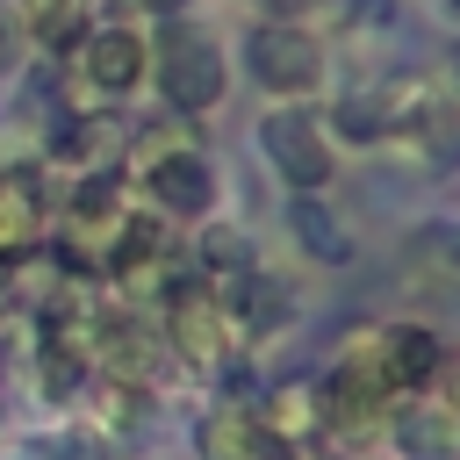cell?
<instances>
[{
	"label": "cell",
	"mask_w": 460,
	"mask_h": 460,
	"mask_svg": "<svg viewBox=\"0 0 460 460\" xmlns=\"http://www.w3.org/2000/svg\"><path fill=\"white\" fill-rule=\"evenodd\" d=\"M259 144H266L273 172H280L288 187H302V194L331 187V172H338V158H331V137H323V129H316V115H302V108H280V115H266V122H259Z\"/></svg>",
	"instance_id": "obj_1"
},
{
	"label": "cell",
	"mask_w": 460,
	"mask_h": 460,
	"mask_svg": "<svg viewBox=\"0 0 460 460\" xmlns=\"http://www.w3.org/2000/svg\"><path fill=\"white\" fill-rule=\"evenodd\" d=\"M252 79H259L266 93H280V101H302V93L323 86V50H316L302 29L266 22V29L252 36Z\"/></svg>",
	"instance_id": "obj_2"
},
{
	"label": "cell",
	"mask_w": 460,
	"mask_h": 460,
	"mask_svg": "<svg viewBox=\"0 0 460 460\" xmlns=\"http://www.w3.org/2000/svg\"><path fill=\"white\" fill-rule=\"evenodd\" d=\"M158 86H165V101L180 108V115H201V108H216V93H223V58H216V43L208 36H165V50H158Z\"/></svg>",
	"instance_id": "obj_3"
},
{
	"label": "cell",
	"mask_w": 460,
	"mask_h": 460,
	"mask_svg": "<svg viewBox=\"0 0 460 460\" xmlns=\"http://www.w3.org/2000/svg\"><path fill=\"white\" fill-rule=\"evenodd\" d=\"M223 323H230V302H223L216 288L187 280V288L165 295V338H172L187 359H208V352L223 345Z\"/></svg>",
	"instance_id": "obj_4"
},
{
	"label": "cell",
	"mask_w": 460,
	"mask_h": 460,
	"mask_svg": "<svg viewBox=\"0 0 460 460\" xmlns=\"http://www.w3.org/2000/svg\"><path fill=\"white\" fill-rule=\"evenodd\" d=\"M438 331H424V323H388L381 338H374V367H381V381H388V395H402V388H424L431 374H438Z\"/></svg>",
	"instance_id": "obj_5"
},
{
	"label": "cell",
	"mask_w": 460,
	"mask_h": 460,
	"mask_svg": "<svg viewBox=\"0 0 460 460\" xmlns=\"http://www.w3.org/2000/svg\"><path fill=\"white\" fill-rule=\"evenodd\" d=\"M201 460H295V446H280L259 417L244 410H216L201 424Z\"/></svg>",
	"instance_id": "obj_6"
},
{
	"label": "cell",
	"mask_w": 460,
	"mask_h": 460,
	"mask_svg": "<svg viewBox=\"0 0 460 460\" xmlns=\"http://www.w3.org/2000/svg\"><path fill=\"white\" fill-rule=\"evenodd\" d=\"M79 65H86L93 93H129V86L144 79V36H137V29H93Z\"/></svg>",
	"instance_id": "obj_7"
},
{
	"label": "cell",
	"mask_w": 460,
	"mask_h": 460,
	"mask_svg": "<svg viewBox=\"0 0 460 460\" xmlns=\"http://www.w3.org/2000/svg\"><path fill=\"white\" fill-rule=\"evenodd\" d=\"M151 194H158V208H172V216H208L216 180H208V165H201L194 151H172L165 165H151Z\"/></svg>",
	"instance_id": "obj_8"
},
{
	"label": "cell",
	"mask_w": 460,
	"mask_h": 460,
	"mask_svg": "<svg viewBox=\"0 0 460 460\" xmlns=\"http://www.w3.org/2000/svg\"><path fill=\"white\" fill-rule=\"evenodd\" d=\"M43 230V187L36 172H0V259L29 252Z\"/></svg>",
	"instance_id": "obj_9"
},
{
	"label": "cell",
	"mask_w": 460,
	"mask_h": 460,
	"mask_svg": "<svg viewBox=\"0 0 460 460\" xmlns=\"http://www.w3.org/2000/svg\"><path fill=\"white\" fill-rule=\"evenodd\" d=\"M230 295H237V323H244L252 338H266V331L288 323V288H280V280H244V288H230Z\"/></svg>",
	"instance_id": "obj_10"
},
{
	"label": "cell",
	"mask_w": 460,
	"mask_h": 460,
	"mask_svg": "<svg viewBox=\"0 0 460 460\" xmlns=\"http://www.w3.org/2000/svg\"><path fill=\"white\" fill-rule=\"evenodd\" d=\"M295 230H302V244H309L316 259H345V237H338V223H331V216H323L309 194L295 201Z\"/></svg>",
	"instance_id": "obj_11"
},
{
	"label": "cell",
	"mask_w": 460,
	"mask_h": 460,
	"mask_svg": "<svg viewBox=\"0 0 460 460\" xmlns=\"http://www.w3.org/2000/svg\"><path fill=\"white\" fill-rule=\"evenodd\" d=\"M402 446H417L424 460H438V453H446V410H438V402L410 410V417H402Z\"/></svg>",
	"instance_id": "obj_12"
},
{
	"label": "cell",
	"mask_w": 460,
	"mask_h": 460,
	"mask_svg": "<svg viewBox=\"0 0 460 460\" xmlns=\"http://www.w3.org/2000/svg\"><path fill=\"white\" fill-rule=\"evenodd\" d=\"M22 7H29V22H36L43 43H65L79 29V0H22Z\"/></svg>",
	"instance_id": "obj_13"
},
{
	"label": "cell",
	"mask_w": 460,
	"mask_h": 460,
	"mask_svg": "<svg viewBox=\"0 0 460 460\" xmlns=\"http://www.w3.org/2000/svg\"><path fill=\"white\" fill-rule=\"evenodd\" d=\"M108 359H115L122 374H151V338H144L137 323H122V331H108Z\"/></svg>",
	"instance_id": "obj_14"
},
{
	"label": "cell",
	"mask_w": 460,
	"mask_h": 460,
	"mask_svg": "<svg viewBox=\"0 0 460 460\" xmlns=\"http://www.w3.org/2000/svg\"><path fill=\"white\" fill-rule=\"evenodd\" d=\"M338 122H345V137H381V129H388V115H381L374 93H352V101L338 108Z\"/></svg>",
	"instance_id": "obj_15"
},
{
	"label": "cell",
	"mask_w": 460,
	"mask_h": 460,
	"mask_svg": "<svg viewBox=\"0 0 460 460\" xmlns=\"http://www.w3.org/2000/svg\"><path fill=\"white\" fill-rule=\"evenodd\" d=\"M172 151H180V129H144V137H137V151H129V165H137V172H151V165H165Z\"/></svg>",
	"instance_id": "obj_16"
},
{
	"label": "cell",
	"mask_w": 460,
	"mask_h": 460,
	"mask_svg": "<svg viewBox=\"0 0 460 460\" xmlns=\"http://www.w3.org/2000/svg\"><path fill=\"white\" fill-rule=\"evenodd\" d=\"M201 252H208V266H244V244H237V237H223V230H208V244H201Z\"/></svg>",
	"instance_id": "obj_17"
},
{
	"label": "cell",
	"mask_w": 460,
	"mask_h": 460,
	"mask_svg": "<svg viewBox=\"0 0 460 460\" xmlns=\"http://www.w3.org/2000/svg\"><path fill=\"white\" fill-rule=\"evenodd\" d=\"M58 460H101V438L93 431H65L58 438Z\"/></svg>",
	"instance_id": "obj_18"
},
{
	"label": "cell",
	"mask_w": 460,
	"mask_h": 460,
	"mask_svg": "<svg viewBox=\"0 0 460 460\" xmlns=\"http://www.w3.org/2000/svg\"><path fill=\"white\" fill-rule=\"evenodd\" d=\"M252 7H266V14H280V22H288V14H302L309 0H252Z\"/></svg>",
	"instance_id": "obj_19"
},
{
	"label": "cell",
	"mask_w": 460,
	"mask_h": 460,
	"mask_svg": "<svg viewBox=\"0 0 460 460\" xmlns=\"http://www.w3.org/2000/svg\"><path fill=\"white\" fill-rule=\"evenodd\" d=\"M144 14H180V0H137Z\"/></svg>",
	"instance_id": "obj_20"
},
{
	"label": "cell",
	"mask_w": 460,
	"mask_h": 460,
	"mask_svg": "<svg viewBox=\"0 0 460 460\" xmlns=\"http://www.w3.org/2000/svg\"><path fill=\"white\" fill-rule=\"evenodd\" d=\"M7 36H14V14H7V0H0V58H7Z\"/></svg>",
	"instance_id": "obj_21"
}]
</instances>
